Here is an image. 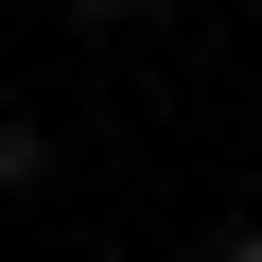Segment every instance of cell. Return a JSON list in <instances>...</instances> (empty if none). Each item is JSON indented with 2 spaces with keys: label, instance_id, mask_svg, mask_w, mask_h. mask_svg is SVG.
Returning a JSON list of instances; mask_svg holds the SVG:
<instances>
[{
  "label": "cell",
  "instance_id": "obj_1",
  "mask_svg": "<svg viewBox=\"0 0 262 262\" xmlns=\"http://www.w3.org/2000/svg\"><path fill=\"white\" fill-rule=\"evenodd\" d=\"M140 18H158V0H70V35H140Z\"/></svg>",
  "mask_w": 262,
  "mask_h": 262
},
{
  "label": "cell",
  "instance_id": "obj_2",
  "mask_svg": "<svg viewBox=\"0 0 262 262\" xmlns=\"http://www.w3.org/2000/svg\"><path fill=\"white\" fill-rule=\"evenodd\" d=\"M210 262H262V227H227V245H210Z\"/></svg>",
  "mask_w": 262,
  "mask_h": 262
}]
</instances>
